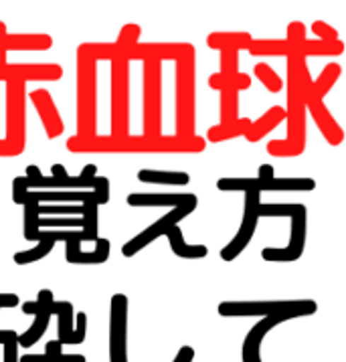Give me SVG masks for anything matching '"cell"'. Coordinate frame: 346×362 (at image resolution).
I'll return each mask as SVG.
<instances>
[{"instance_id":"obj_1","label":"cell","mask_w":346,"mask_h":362,"mask_svg":"<svg viewBox=\"0 0 346 362\" xmlns=\"http://www.w3.org/2000/svg\"><path fill=\"white\" fill-rule=\"evenodd\" d=\"M207 148V140L201 136L195 138H178V136H160L148 138L140 136H96L83 140L79 136H71L67 140V150L73 154H197Z\"/></svg>"},{"instance_id":"obj_24","label":"cell","mask_w":346,"mask_h":362,"mask_svg":"<svg viewBox=\"0 0 346 362\" xmlns=\"http://www.w3.org/2000/svg\"><path fill=\"white\" fill-rule=\"evenodd\" d=\"M166 237H168L171 249H173V253L176 257H185V259H202V257L209 255L207 245H188V243H185V237H183V231H180L178 225L166 233Z\"/></svg>"},{"instance_id":"obj_29","label":"cell","mask_w":346,"mask_h":362,"mask_svg":"<svg viewBox=\"0 0 346 362\" xmlns=\"http://www.w3.org/2000/svg\"><path fill=\"white\" fill-rule=\"evenodd\" d=\"M298 53L302 57H340L345 53V43L338 39V41H332V43H326V41H304L302 47L298 49Z\"/></svg>"},{"instance_id":"obj_16","label":"cell","mask_w":346,"mask_h":362,"mask_svg":"<svg viewBox=\"0 0 346 362\" xmlns=\"http://www.w3.org/2000/svg\"><path fill=\"white\" fill-rule=\"evenodd\" d=\"M312 83H308V87H306V107H308V112L314 117L318 130L322 132L324 140L330 146H340L342 140H345V132L336 124V119L330 114V110L324 105V100H320V98H316L312 93Z\"/></svg>"},{"instance_id":"obj_44","label":"cell","mask_w":346,"mask_h":362,"mask_svg":"<svg viewBox=\"0 0 346 362\" xmlns=\"http://www.w3.org/2000/svg\"><path fill=\"white\" fill-rule=\"evenodd\" d=\"M312 33L316 35L318 41H326V43L338 41V30L330 27L328 23H324V21H314L312 23Z\"/></svg>"},{"instance_id":"obj_27","label":"cell","mask_w":346,"mask_h":362,"mask_svg":"<svg viewBox=\"0 0 346 362\" xmlns=\"http://www.w3.org/2000/svg\"><path fill=\"white\" fill-rule=\"evenodd\" d=\"M77 57H86L100 63V61H110L114 63L115 59L122 57V51L115 43H81L77 47Z\"/></svg>"},{"instance_id":"obj_38","label":"cell","mask_w":346,"mask_h":362,"mask_svg":"<svg viewBox=\"0 0 346 362\" xmlns=\"http://www.w3.org/2000/svg\"><path fill=\"white\" fill-rule=\"evenodd\" d=\"M98 201H89L83 204V233L87 235V241H98Z\"/></svg>"},{"instance_id":"obj_30","label":"cell","mask_w":346,"mask_h":362,"mask_svg":"<svg viewBox=\"0 0 346 362\" xmlns=\"http://www.w3.org/2000/svg\"><path fill=\"white\" fill-rule=\"evenodd\" d=\"M251 86V77L246 73H239L235 77H227V75H221V73H213L209 77V87H213L217 91H243L247 87Z\"/></svg>"},{"instance_id":"obj_39","label":"cell","mask_w":346,"mask_h":362,"mask_svg":"<svg viewBox=\"0 0 346 362\" xmlns=\"http://www.w3.org/2000/svg\"><path fill=\"white\" fill-rule=\"evenodd\" d=\"M53 304H55L53 291L41 290L35 302H25V304H23V312H25V314H33V316H39L41 312H51Z\"/></svg>"},{"instance_id":"obj_9","label":"cell","mask_w":346,"mask_h":362,"mask_svg":"<svg viewBox=\"0 0 346 362\" xmlns=\"http://www.w3.org/2000/svg\"><path fill=\"white\" fill-rule=\"evenodd\" d=\"M260 204H261V192L260 190H249L246 192V211H243V221H241V227L237 235L231 239L227 245L221 249V259L223 261H233L237 259L246 247L249 245V241L253 239L255 229H258V223H260Z\"/></svg>"},{"instance_id":"obj_19","label":"cell","mask_w":346,"mask_h":362,"mask_svg":"<svg viewBox=\"0 0 346 362\" xmlns=\"http://www.w3.org/2000/svg\"><path fill=\"white\" fill-rule=\"evenodd\" d=\"M126 203L130 206H183V204H192L199 203L197 194H190V192H173V194H152V192H134L126 199Z\"/></svg>"},{"instance_id":"obj_43","label":"cell","mask_w":346,"mask_h":362,"mask_svg":"<svg viewBox=\"0 0 346 362\" xmlns=\"http://www.w3.org/2000/svg\"><path fill=\"white\" fill-rule=\"evenodd\" d=\"M288 43L292 45L294 53H298V49L302 47V43L306 41V27H304L300 21H292L288 25Z\"/></svg>"},{"instance_id":"obj_20","label":"cell","mask_w":346,"mask_h":362,"mask_svg":"<svg viewBox=\"0 0 346 362\" xmlns=\"http://www.w3.org/2000/svg\"><path fill=\"white\" fill-rule=\"evenodd\" d=\"M0 47L11 53V51H49L53 47V37L45 33H21V35H6Z\"/></svg>"},{"instance_id":"obj_12","label":"cell","mask_w":346,"mask_h":362,"mask_svg":"<svg viewBox=\"0 0 346 362\" xmlns=\"http://www.w3.org/2000/svg\"><path fill=\"white\" fill-rule=\"evenodd\" d=\"M126 332H128V298L124 293H115L110 305V362H128Z\"/></svg>"},{"instance_id":"obj_6","label":"cell","mask_w":346,"mask_h":362,"mask_svg":"<svg viewBox=\"0 0 346 362\" xmlns=\"http://www.w3.org/2000/svg\"><path fill=\"white\" fill-rule=\"evenodd\" d=\"M77 134L89 140L98 136V63L77 57Z\"/></svg>"},{"instance_id":"obj_23","label":"cell","mask_w":346,"mask_h":362,"mask_svg":"<svg viewBox=\"0 0 346 362\" xmlns=\"http://www.w3.org/2000/svg\"><path fill=\"white\" fill-rule=\"evenodd\" d=\"M251 43L249 33H211L207 37V45L215 51H249Z\"/></svg>"},{"instance_id":"obj_15","label":"cell","mask_w":346,"mask_h":362,"mask_svg":"<svg viewBox=\"0 0 346 362\" xmlns=\"http://www.w3.org/2000/svg\"><path fill=\"white\" fill-rule=\"evenodd\" d=\"M306 300H288V302H223L219 305L221 316H275L289 310L300 308Z\"/></svg>"},{"instance_id":"obj_42","label":"cell","mask_w":346,"mask_h":362,"mask_svg":"<svg viewBox=\"0 0 346 362\" xmlns=\"http://www.w3.org/2000/svg\"><path fill=\"white\" fill-rule=\"evenodd\" d=\"M0 344H4V362H18V358H16L18 336L15 332L0 330Z\"/></svg>"},{"instance_id":"obj_18","label":"cell","mask_w":346,"mask_h":362,"mask_svg":"<svg viewBox=\"0 0 346 362\" xmlns=\"http://www.w3.org/2000/svg\"><path fill=\"white\" fill-rule=\"evenodd\" d=\"M51 314L59 318V342L61 344H81L86 340L87 316L83 312L77 314V328L73 330V305L69 302H55Z\"/></svg>"},{"instance_id":"obj_17","label":"cell","mask_w":346,"mask_h":362,"mask_svg":"<svg viewBox=\"0 0 346 362\" xmlns=\"http://www.w3.org/2000/svg\"><path fill=\"white\" fill-rule=\"evenodd\" d=\"M30 102H33L37 114L41 117V124H43L47 138L57 140L59 136L65 132V124L59 116V110L55 102H53V95L47 89H35V91H30Z\"/></svg>"},{"instance_id":"obj_14","label":"cell","mask_w":346,"mask_h":362,"mask_svg":"<svg viewBox=\"0 0 346 362\" xmlns=\"http://www.w3.org/2000/svg\"><path fill=\"white\" fill-rule=\"evenodd\" d=\"M190 53H195V47L190 43H138L134 49L124 53L126 61H180Z\"/></svg>"},{"instance_id":"obj_33","label":"cell","mask_w":346,"mask_h":362,"mask_svg":"<svg viewBox=\"0 0 346 362\" xmlns=\"http://www.w3.org/2000/svg\"><path fill=\"white\" fill-rule=\"evenodd\" d=\"M51 316H53L51 312H41L39 316H35L33 326H30L27 332L18 336V344H21L23 348H30L33 344H37V342H39V338H41V336L45 334V330H47Z\"/></svg>"},{"instance_id":"obj_25","label":"cell","mask_w":346,"mask_h":362,"mask_svg":"<svg viewBox=\"0 0 346 362\" xmlns=\"http://www.w3.org/2000/svg\"><path fill=\"white\" fill-rule=\"evenodd\" d=\"M294 53L288 39H253L249 55L253 57H289Z\"/></svg>"},{"instance_id":"obj_7","label":"cell","mask_w":346,"mask_h":362,"mask_svg":"<svg viewBox=\"0 0 346 362\" xmlns=\"http://www.w3.org/2000/svg\"><path fill=\"white\" fill-rule=\"evenodd\" d=\"M110 116L114 138L130 136V61L115 59L110 71Z\"/></svg>"},{"instance_id":"obj_34","label":"cell","mask_w":346,"mask_h":362,"mask_svg":"<svg viewBox=\"0 0 346 362\" xmlns=\"http://www.w3.org/2000/svg\"><path fill=\"white\" fill-rule=\"evenodd\" d=\"M53 247H55V241L49 239V237H45L43 241L37 243V247H33L29 251H18V253H15L13 259H15L16 265H29V263H35V261H41L43 257H47L53 251Z\"/></svg>"},{"instance_id":"obj_8","label":"cell","mask_w":346,"mask_h":362,"mask_svg":"<svg viewBox=\"0 0 346 362\" xmlns=\"http://www.w3.org/2000/svg\"><path fill=\"white\" fill-rule=\"evenodd\" d=\"M142 100H144V136L148 138H160L162 134V63L158 61H148L144 63L142 71Z\"/></svg>"},{"instance_id":"obj_48","label":"cell","mask_w":346,"mask_h":362,"mask_svg":"<svg viewBox=\"0 0 346 362\" xmlns=\"http://www.w3.org/2000/svg\"><path fill=\"white\" fill-rule=\"evenodd\" d=\"M6 35H8V30H6V25H4V23L0 21V41H2V39H4Z\"/></svg>"},{"instance_id":"obj_46","label":"cell","mask_w":346,"mask_h":362,"mask_svg":"<svg viewBox=\"0 0 346 362\" xmlns=\"http://www.w3.org/2000/svg\"><path fill=\"white\" fill-rule=\"evenodd\" d=\"M258 178L263 180V182H270V180H274V166L272 164H261L260 168H258Z\"/></svg>"},{"instance_id":"obj_37","label":"cell","mask_w":346,"mask_h":362,"mask_svg":"<svg viewBox=\"0 0 346 362\" xmlns=\"http://www.w3.org/2000/svg\"><path fill=\"white\" fill-rule=\"evenodd\" d=\"M140 35H142V29L138 27V25H124L122 30H120V35H117V39H115V45H117V49L122 51V57H124V53L126 51H130L134 49L138 41H140Z\"/></svg>"},{"instance_id":"obj_22","label":"cell","mask_w":346,"mask_h":362,"mask_svg":"<svg viewBox=\"0 0 346 362\" xmlns=\"http://www.w3.org/2000/svg\"><path fill=\"white\" fill-rule=\"evenodd\" d=\"M288 117L286 114V107H282V105H274V107H270L260 119H255V122H251V126H249V130L246 132V138L247 142H260L263 140L267 134L272 130H275L284 119Z\"/></svg>"},{"instance_id":"obj_32","label":"cell","mask_w":346,"mask_h":362,"mask_svg":"<svg viewBox=\"0 0 346 362\" xmlns=\"http://www.w3.org/2000/svg\"><path fill=\"white\" fill-rule=\"evenodd\" d=\"M342 75V67L338 65V63H328L322 73L318 75V79L312 83V93L320 98V100H324V95L330 91L334 83L338 81V77Z\"/></svg>"},{"instance_id":"obj_21","label":"cell","mask_w":346,"mask_h":362,"mask_svg":"<svg viewBox=\"0 0 346 362\" xmlns=\"http://www.w3.org/2000/svg\"><path fill=\"white\" fill-rule=\"evenodd\" d=\"M25 197H29L37 203H81L98 201L93 190H29ZM23 201V199H21ZM100 203V201H98ZM21 204V203H18Z\"/></svg>"},{"instance_id":"obj_13","label":"cell","mask_w":346,"mask_h":362,"mask_svg":"<svg viewBox=\"0 0 346 362\" xmlns=\"http://www.w3.org/2000/svg\"><path fill=\"white\" fill-rule=\"evenodd\" d=\"M63 77V67L57 63H6L0 67V81H59Z\"/></svg>"},{"instance_id":"obj_47","label":"cell","mask_w":346,"mask_h":362,"mask_svg":"<svg viewBox=\"0 0 346 362\" xmlns=\"http://www.w3.org/2000/svg\"><path fill=\"white\" fill-rule=\"evenodd\" d=\"M51 176L65 178V176H69V174H67V170H65V166H63V164H53V166H51Z\"/></svg>"},{"instance_id":"obj_40","label":"cell","mask_w":346,"mask_h":362,"mask_svg":"<svg viewBox=\"0 0 346 362\" xmlns=\"http://www.w3.org/2000/svg\"><path fill=\"white\" fill-rule=\"evenodd\" d=\"M39 215H77L83 217V204H41Z\"/></svg>"},{"instance_id":"obj_5","label":"cell","mask_w":346,"mask_h":362,"mask_svg":"<svg viewBox=\"0 0 346 362\" xmlns=\"http://www.w3.org/2000/svg\"><path fill=\"white\" fill-rule=\"evenodd\" d=\"M190 53L176 61V134L178 138H195L197 128V63Z\"/></svg>"},{"instance_id":"obj_28","label":"cell","mask_w":346,"mask_h":362,"mask_svg":"<svg viewBox=\"0 0 346 362\" xmlns=\"http://www.w3.org/2000/svg\"><path fill=\"white\" fill-rule=\"evenodd\" d=\"M251 126L249 117H239L233 124H217L213 128H209L207 132V140L209 142H225V140H233L239 136H246V132Z\"/></svg>"},{"instance_id":"obj_45","label":"cell","mask_w":346,"mask_h":362,"mask_svg":"<svg viewBox=\"0 0 346 362\" xmlns=\"http://www.w3.org/2000/svg\"><path fill=\"white\" fill-rule=\"evenodd\" d=\"M18 296L16 293H0V310L2 308H16L18 305Z\"/></svg>"},{"instance_id":"obj_36","label":"cell","mask_w":346,"mask_h":362,"mask_svg":"<svg viewBox=\"0 0 346 362\" xmlns=\"http://www.w3.org/2000/svg\"><path fill=\"white\" fill-rule=\"evenodd\" d=\"M253 75H255L261 83L265 86V89H267V91H272V93L282 91V87H284L282 77H279V75H277V73H275L267 63H258V65L253 67Z\"/></svg>"},{"instance_id":"obj_4","label":"cell","mask_w":346,"mask_h":362,"mask_svg":"<svg viewBox=\"0 0 346 362\" xmlns=\"http://www.w3.org/2000/svg\"><path fill=\"white\" fill-rule=\"evenodd\" d=\"M27 148V83H6V136L0 140V158L21 156Z\"/></svg>"},{"instance_id":"obj_10","label":"cell","mask_w":346,"mask_h":362,"mask_svg":"<svg viewBox=\"0 0 346 362\" xmlns=\"http://www.w3.org/2000/svg\"><path fill=\"white\" fill-rule=\"evenodd\" d=\"M197 204L199 203H192V204H183V206H174L173 211L168 213V215H164V217H160L154 225H150L148 229H144L142 233H138L134 239H130L126 245L122 247V255L124 257H134L136 253H140L144 247H148L152 241H156L158 237L162 235H166V233L171 231L173 227L178 225V221H183L185 217H188L190 213H195V209H197Z\"/></svg>"},{"instance_id":"obj_3","label":"cell","mask_w":346,"mask_h":362,"mask_svg":"<svg viewBox=\"0 0 346 362\" xmlns=\"http://www.w3.org/2000/svg\"><path fill=\"white\" fill-rule=\"evenodd\" d=\"M261 217H289L292 218V231H289V243L284 249L277 247H265L261 251V257L274 263H292L302 257L304 247H306V229H308V211L300 203H261Z\"/></svg>"},{"instance_id":"obj_41","label":"cell","mask_w":346,"mask_h":362,"mask_svg":"<svg viewBox=\"0 0 346 362\" xmlns=\"http://www.w3.org/2000/svg\"><path fill=\"white\" fill-rule=\"evenodd\" d=\"M221 75L235 77L239 75V51H221Z\"/></svg>"},{"instance_id":"obj_31","label":"cell","mask_w":346,"mask_h":362,"mask_svg":"<svg viewBox=\"0 0 346 362\" xmlns=\"http://www.w3.org/2000/svg\"><path fill=\"white\" fill-rule=\"evenodd\" d=\"M21 204L25 206V215H23V218H25V225H23L25 239H27V241H37V235L41 231V229H39V218H41V215H39V206H41V204L37 203V201H33V199H29V197H23Z\"/></svg>"},{"instance_id":"obj_35","label":"cell","mask_w":346,"mask_h":362,"mask_svg":"<svg viewBox=\"0 0 346 362\" xmlns=\"http://www.w3.org/2000/svg\"><path fill=\"white\" fill-rule=\"evenodd\" d=\"M239 119V93L223 91L221 93V124H233Z\"/></svg>"},{"instance_id":"obj_11","label":"cell","mask_w":346,"mask_h":362,"mask_svg":"<svg viewBox=\"0 0 346 362\" xmlns=\"http://www.w3.org/2000/svg\"><path fill=\"white\" fill-rule=\"evenodd\" d=\"M217 189L223 192H249V190H300L310 192L316 189L314 178H274L270 182H263L260 178H221L217 182Z\"/></svg>"},{"instance_id":"obj_26","label":"cell","mask_w":346,"mask_h":362,"mask_svg":"<svg viewBox=\"0 0 346 362\" xmlns=\"http://www.w3.org/2000/svg\"><path fill=\"white\" fill-rule=\"evenodd\" d=\"M138 180L144 185H173V187H185L190 182V176L187 173L178 170H148L142 168L138 173Z\"/></svg>"},{"instance_id":"obj_2","label":"cell","mask_w":346,"mask_h":362,"mask_svg":"<svg viewBox=\"0 0 346 362\" xmlns=\"http://www.w3.org/2000/svg\"><path fill=\"white\" fill-rule=\"evenodd\" d=\"M288 59V136L286 140H274L267 144V152L275 158H294L306 150V87L312 83L306 57L292 53Z\"/></svg>"}]
</instances>
